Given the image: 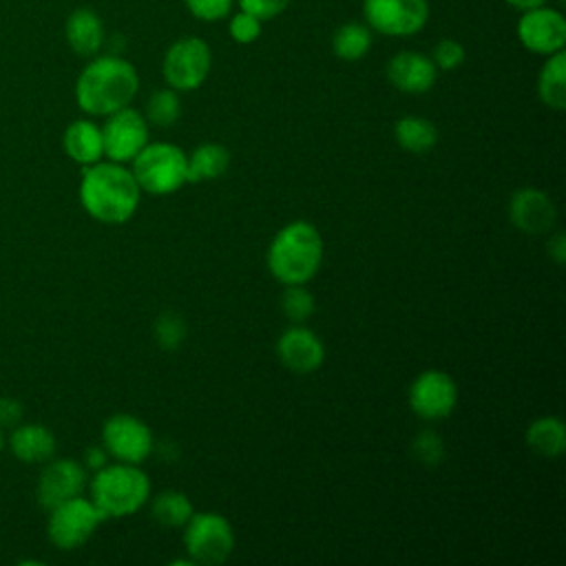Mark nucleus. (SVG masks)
Returning <instances> with one entry per match:
<instances>
[{"mask_svg":"<svg viewBox=\"0 0 566 566\" xmlns=\"http://www.w3.org/2000/svg\"><path fill=\"white\" fill-rule=\"evenodd\" d=\"M77 195L84 212L108 226H119L133 219L142 201V188L130 168L111 159H99L97 164L82 168Z\"/></svg>","mask_w":566,"mask_h":566,"instance_id":"f257e3e1","label":"nucleus"},{"mask_svg":"<svg viewBox=\"0 0 566 566\" xmlns=\"http://www.w3.org/2000/svg\"><path fill=\"white\" fill-rule=\"evenodd\" d=\"M139 91L137 69L122 55H93L75 80V102L93 117H106L133 102Z\"/></svg>","mask_w":566,"mask_h":566,"instance_id":"f03ea898","label":"nucleus"},{"mask_svg":"<svg viewBox=\"0 0 566 566\" xmlns=\"http://www.w3.org/2000/svg\"><path fill=\"white\" fill-rule=\"evenodd\" d=\"M323 237L310 221L285 223L268 248V270L283 285H305L323 263Z\"/></svg>","mask_w":566,"mask_h":566,"instance_id":"7ed1b4c3","label":"nucleus"},{"mask_svg":"<svg viewBox=\"0 0 566 566\" xmlns=\"http://www.w3.org/2000/svg\"><path fill=\"white\" fill-rule=\"evenodd\" d=\"M93 504L106 520L128 517L137 513L150 497V480L139 464L108 462L97 469L88 482Z\"/></svg>","mask_w":566,"mask_h":566,"instance_id":"20e7f679","label":"nucleus"},{"mask_svg":"<svg viewBox=\"0 0 566 566\" xmlns=\"http://www.w3.org/2000/svg\"><path fill=\"white\" fill-rule=\"evenodd\" d=\"M130 172L148 195H170L188 184L186 153L168 142H148L130 161Z\"/></svg>","mask_w":566,"mask_h":566,"instance_id":"39448f33","label":"nucleus"},{"mask_svg":"<svg viewBox=\"0 0 566 566\" xmlns=\"http://www.w3.org/2000/svg\"><path fill=\"white\" fill-rule=\"evenodd\" d=\"M184 546L195 564H223L234 551L232 524L221 513L195 511L184 524Z\"/></svg>","mask_w":566,"mask_h":566,"instance_id":"423d86ee","label":"nucleus"},{"mask_svg":"<svg viewBox=\"0 0 566 566\" xmlns=\"http://www.w3.org/2000/svg\"><path fill=\"white\" fill-rule=\"evenodd\" d=\"M104 520V513L93 504L91 497L75 495L49 509L46 535L55 548L73 551L86 544Z\"/></svg>","mask_w":566,"mask_h":566,"instance_id":"0eeeda50","label":"nucleus"},{"mask_svg":"<svg viewBox=\"0 0 566 566\" xmlns=\"http://www.w3.org/2000/svg\"><path fill=\"white\" fill-rule=\"evenodd\" d=\"M210 69H212V51L208 42L197 35H186L175 40L166 49L164 62H161L164 80L177 93L199 88L208 80Z\"/></svg>","mask_w":566,"mask_h":566,"instance_id":"6e6552de","label":"nucleus"},{"mask_svg":"<svg viewBox=\"0 0 566 566\" xmlns=\"http://www.w3.org/2000/svg\"><path fill=\"white\" fill-rule=\"evenodd\" d=\"M102 447L108 458L128 464H142L155 447L150 427L133 413H113L102 424Z\"/></svg>","mask_w":566,"mask_h":566,"instance_id":"1a4fd4ad","label":"nucleus"},{"mask_svg":"<svg viewBox=\"0 0 566 566\" xmlns=\"http://www.w3.org/2000/svg\"><path fill=\"white\" fill-rule=\"evenodd\" d=\"M367 27L382 35L407 38L418 33L429 20L427 0H363Z\"/></svg>","mask_w":566,"mask_h":566,"instance_id":"9d476101","label":"nucleus"},{"mask_svg":"<svg viewBox=\"0 0 566 566\" xmlns=\"http://www.w3.org/2000/svg\"><path fill=\"white\" fill-rule=\"evenodd\" d=\"M102 128L104 157L117 164H130L133 157L150 142L146 117L130 104L106 115Z\"/></svg>","mask_w":566,"mask_h":566,"instance_id":"9b49d317","label":"nucleus"},{"mask_svg":"<svg viewBox=\"0 0 566 566\" xmlns=\"http://www.w3.org/2000/svg\"><path fill=\"white\" fill-rule=\"evenodd\" d=\"M411 411L422 420L447 418L458 405V385L442 369L420 371L407 391Z\"/></svg>","mask_w":566,"mask_h":566,"instance_id":"f8f14e48","label":"nucleus"},{"mask_svg":"<svg viewBox=\"0 0 566 566\" xmlns=\"http://www.w3.org/2000/svg\"><path fill=\"white\" fill-rule=\"evenodd\" d=\"M517 38L522 46L537 55H551L564 51L566 44V18L546 4L522 11L517 20Z\"/></svg>","mask_w":566,"mask_h":566,"instance_id":"ddd939ff","label":"nucleus"},{"mask_svg":"<svg viewBox=\"0 0 566 566\" xmlns=\"http://www.w3.org/2000/svg\"><path fill=\"white\" fill-rule=\"evenodd\" d=\"M86 469L82 462L73 458H57L46 460L44 469L40 471L35 497L42 509H53L64 500L82 495L86 486Z\"/></svg>","mask_w":566,"mask_h":566,"instance_id":"4468645a","label":"nucleus"},{"mask_svg":"<svg viewBox=\"0 0 566 566\" xmlns=\"http://www.w3.org/2000/svg\"><path fill=\"white\" fill-rule=\"evenodd\" d=\"M276 356L290 371L312 374L325 360V345L310 327L294 323L279 336Z\"/></svg>","mask_w":566,"mask_h":566,"instance_id":"2eb2a0df","label":"nucleus"},{"mask_svg":"<svg viewBox=\"0 0 566 566\" xmlns=\"http://www.w3.org/2000/svg\"><path fill=\"white\" fill-rule=\"evenodd\" d=\"M511 223L526 234H542L553 228L557 219V208L553 199L539 188H520L509 201Z\"/></svg>","mask_w":566,"mask_h":566,"instance_id":"dca6fc26","label":"nucleus"},{"mask_svg":"<svg viewBox=\"0 0 566 566\" xmlns=\"http://www.w3.org/2000/svg\"><path fill=\"white\" fill-rule=\"evenodd\" d=\"M387 80L402 93H427L438 77V69L424 53L400 51L387 62Z\"/></svg>","mask_w":566,"mask_h":566,"instance_id":"f3484780","label":"nucleus"},{"mask_svg":"<svg viewBox=\"0 0 566 566\" xmlns=\"http://www.w3.org/2000/svg\"><path fill=\"white\" fill-rule=\"evenodd\" d=\"M9 449L22 464H44L55 455V436L40 422H20L11 429Z\"/></svg>","mask_w":566,"mask_h":566,"instance_id":"a211bd4d","label":"nucleus"},{"mask_svg":"<svg viewBox=\"0 0 566 566\" xmlns=\"http://www.w3.org/2000/svg\"><path fill=\"white\" fill-rule=\"evenodd\" d=\"M64 38L75 55L93 57L104 46V22L93 9L77 7L64 22Z\"/></svg>","mask_w":566,"mask_h":566,"instance_id":"6ab92c4d","label":"nucleus"},{"mask_svg":"<svg viewBox=\"0 0 566 566\" xmlns=\"http://www.w3.org/2000/svg\"><path fill=\"white\" fill-rule=\"evenodd\" d=\"M62 148L71 161L86 168L104 159L102 128L93 119H75L64 128Z\"/></svg>","mask_w":566,"mask_h":566,"instance_id":"aec40b11","label":"nucleus"},{"mask_svg":"<svg viewBox=\"0 0 566 566\" xmlns=\"http://www.w3.org/2000/svg\"><path fill=\"white\" fill-rule=\"evenodd\" d=\"M188 161V181L190 184H203L219 179L228 166H230V153L226 146L217 142L199 144L190 155H186Z\"/></svg>","mask_w":566,"mask_h":566,"instance_id":"412c9836","label":"nucleus"},{"mask_svg":"<svg viewBox=\"0 0 566 566\" xmlns=\"http://www.w3.org/2000/svg\"><path fill=\"white\" fill-rule=\"evenodd\" d=\"M537 95L544 106L553 111L566 108V53L557 51L546 55L537 75Z\"/></svg>","mask_w":566,"mask_h":566,"instance_id":"4be33fe9","label":"nucleus"},{"mask_svg":"<svg viewBox=\"0 0 566 566\" xmlns=\"http://www.w3.org/2000/svg\"><path fill=\"white\" fill-rule=\"evenodd\" d=\"M526 444L544 458H557L566 449V427L557 416H542L526 429Z\"/></svg>","mask_w":566,"mask_h":566,"instance_id":"5701e85b","label":"nucleus"},{"mask_svg":"<svg viewBox=\"0 0 566 566\" xmlns=\"http://www.w3.org/2000/svg\"><path fill=\"white\" fill-rule=\"evenodd\" d=\"M394 137L402 150L429 153L438 142V128L431 119L420 115H405L394 126Z\"/></svg>","mask_w":566,"mask_h":566,"instance_id":"b1692460","label":"nucleus"},{"mask_svg":"<svg viewBox=\"0 0 566 566\" xmlns=\"http://www.w3.org/2000/svg\"><path fill=\"white\" fill-rule=\"evenodd\" d=\"M371 49V31L360 22H345L336 29L332 38V51L345 62H356Z\"/></svg>","mask_w":566,"mask_h":566,"instance_id":"393cba45","label":"nucleus"},{"mask_svg":"<svg viewBox=\"0 0 566 566\" xmlns=\"http://www.w3.org/2000/svg\"><path fill=\"white\" fill-rule=\"evenodd\" d=\"M150 513L159 524H164L168 528H177L190 520V515L195 513V506L184 491L168 489V491H161L159 495H155V500L150 504Z\"/></svg>","mask_w":566,"mask_h":566,"instance_id":"a878e982","label":"nucleus"},{"mask_svg":"<svg viewBox=\"0 0 566 566\" xmlns=\"http://www.w3.org/2000/svg\"><path fill=\"white\" fill-rule=\"evenodd\" d=\"M181 115V99L179 93L175 88H157L150 93L148 102H146V122L159 126V128H168L172 126Z\"/></svg>","mask_w":566,"mask_h":566,"instance_id":"bb28decb","label":"nucleus"},{"mask_svg":"<svg viewBox=\"0 0 566 566\" xmlns=\"http://www.w3.org/2000/svg\"><path fill=\"white\" fill-rule=\"evenodd\" d=\"M314 296L305 285H285L281 294V310L292 323H305L314 314Z\"/></svg>","mask_w":566,"mask_h":566,"instance_id":"cd10ccee","label":"nucleus"},{"mask_svg":"<svg viewBox=\"0 0 566 566\" xmlns=\"http://www.w3.org/2000/svg\"><path fill=\"white\" fill-rule=\"evenodd\" d=\"M153 332H155V340L164 349H177L186 340V323L175 312H166L157 316Z\"/></svg>","mask_w":566,"mask_h":566,"instance_id":"c85d7f7f","label":"nucleus"},{"mask_svg":"<svg viewBox=\"0 0 566 566\" xmlns=\"http://www.w3.org/2000/svg\"><path fill=\"white\" fill-rule=\"evenodd\" d=\"M413 455L422 462V464H438L444 458V444L442 438L431 431L424 429L413 438Z\"/></svg>","mask_w":566,"mask_h":566,"instance_id":"c756f323","label":"nucleus"},{"mask_svg":"<svg viewBox=\"0 0 566 566\" xmlns=\"http://www.w3.org/2000/svg\"><path fill=\"white\" fill-rule=\"evenodd\" d=\"M228 33H230V38H232L234 42H239V44H250V42H254V40L261 35V20L254 18L252 13L239 9V11L230 18Z\"/></svg>","mask_w":566,"mask_h":566,"instance_id":"7c9ffc66","label":"nucleus"},{"mask_svg":"<svg viewBox=\"0 0 566 566\" xmlns=\"http://www.w3.org/2000/svg\"><path fill=\"white\" fill-rule=\"evenodd\" d=\"M431 62L438 71H453L464 62V46L458 40L444 38L433 46Z\"/></svg>","mask_w":566,"mask_h":566,"instance_id":"2f4dec72","label":"nucleus"},{"mask_svg":"<svg viewBox=\"0 0 566 566\" xmlns=\"http://www.w3.org/2000/svg\"><path fill=\"white\" fill-rule=\"evenodd\" d=\"M184 2L195 18L203 22H214L230 13L234 0H184Z\"/></svg>","mask_w":566,"mask_h":566,"instance_id":"473e14b6","label":"nucleus"},{"mask_svg":"<svg viewBox=\"0 0 566 566\" xmlns=\"http://www.w3.org/2000/svg\"><path fill=\"white\" fill-rule=\"evenodd\" d=\"M290 0H239V9L252 13L259 20H272L287 9Z\"/></svg>","mask_w":566,"mask_h":566,"instance_id":"72a5a7b5","label":"nucleus"},{"mask_svg":"<svg viewBox=\"0 0 566 566\" xmlns=\"http://www.w3.org/2000/svg\"><path fill=\"white\" fill-rule=\"evenodd\" d=\"M24 416V407L18 398L13 396H2L0 398V429H13L15 424L22 422Z\"/></svg>","mask_w":566,"mask_h":566,"instance_id":"f704fd0d","label":"nucleus"},{"mask_svg":"<svg viewBox=\"0 0 566 566\" xmlns=\"http://www.w3.org/2000/svg\"><path fill=\"white\" fill-rule=\"evenodd\" d=\"M84 469H91V471H97V469H102L104 464H108V453H106V449L102 447V444H93V447H88L86 451H84Z\"/></svg>","mask_w":566,"mask_h":566,"instance_id":"c9c22d12","label":"nucleus"},{"mask_svg":"<svg viewBox=\"0 0 566 566\" xmlns=\"http://www.w3.org/2000/svg\"><path fill=\"white\" fill-rule=\"evenodd\" d=\"M548 254L559 265L566 261V237H564V232H555L548 239Z\"/></svg>","mask_w":566,"mask_h":566,"instance_id":"e433bc0d","label":"nucleus"},{"mask_svg":"<svg viewBox=\"0 0 566 566\" xmlns=\"http://www.w3.org/2000/svg\"><path fill=\"white\" fill-rule=\"evenodd\" d=\"M511 9H515V11H528V9H535V7H542V4H546V0H504Z\"/></svg>","mask_w":566,"mask_h":566,"instance_id":"4c0bfd02","label":"nucleus"},{"mask_svg":"<svg viewBox=\"0 0 566 566\" xmlns=\"http://www.w3.org/2000/svg\"><path fill=\"white\" fill-rule=\"evenodd\" d=\"M2 449H4V433H2V429H0V453H2Z\"/></svg>","mask_w":566,"mask_h":566,"instance_id":"58836bf2","label":"nucleus"}]
</instances>
